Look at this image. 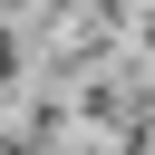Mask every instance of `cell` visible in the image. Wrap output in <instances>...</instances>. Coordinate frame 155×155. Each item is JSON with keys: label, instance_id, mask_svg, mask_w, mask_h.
Here are the masks:
<instances>
[{"label": "cell", "instance_id": "cell-1", "mask_svg": "<svg viewBox=\"0 0 155 155\" xmlns=\"http://www.w3.org/2000/svg\"><path fill=\"white\" fill-rule=\"evenodd\" d=\"M29 87V29H19V10H0V107Z\"/></svg>", "mask_w": 155, "mask_h": 155}]
</instances>
